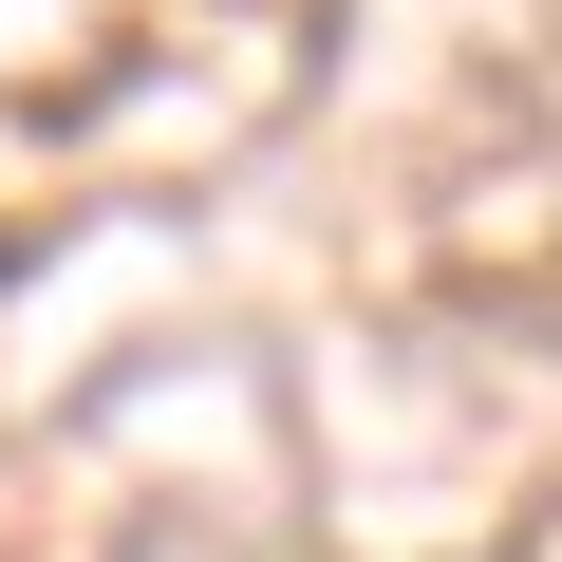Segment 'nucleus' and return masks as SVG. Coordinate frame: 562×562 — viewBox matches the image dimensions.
<instances>
[]
</instances>
